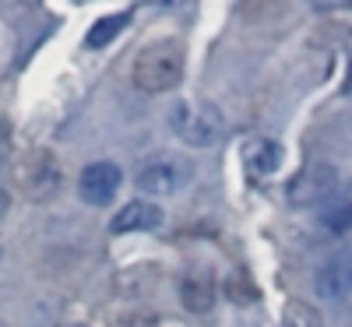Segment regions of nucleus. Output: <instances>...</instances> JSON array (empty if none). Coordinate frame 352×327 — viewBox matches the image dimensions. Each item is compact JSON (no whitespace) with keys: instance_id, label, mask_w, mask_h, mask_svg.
I'll use <instances>...</instances> for the list:
<instances>
[{"instance_id":"f257e3e1","label":"nucleus","mask_w":352,"mask_h":327,"mask_svg":"<svg viewBox=\"0 0 352 327\" xmlns=\"http://www.w3.org/2000/svg\"><path fill=\"white\" fill-rule=\"evenodd\" d=\"M184 71H187L184 43L166 36V39H152V43L141 46V53L131 64V81L141 92L162 95V92H173V88L184 81Z\"/></svg>"},{"instance_id":"f03ea898","label":"nucleus","mask_w":352,"mask_h":327,"mask_svg":"<svg viewBox=\"0 0 352 327\" xmlns=\"http://www.w3.org/2000/svg\"><path fill=\"white\" fill-rule=\"evenodd\" d=\"M169 131L190 148H212L222 141L226 120L215 106L204 102H173L169 106Z\"/></svg>"},{"instance_id":"7ed1b4c3","label":"nucleus","mask_w":352,"mask_h":327,"mask_svg":"<svg viewBox=\"0 0 352 327\" xmlns=\"http://www.w3.org/2000/svg\"><path fill=\"white\" fill-rule=\"evenodd\" d=\"M338 187L342 180L331 162H310L289 180L285 194H289V204H296V207H324Z\"/></svg>"},{"instance_id":"20e7f679","label":"nucleus","mask_w":352,"mask_h":327,"mask_svg":"<svg viewBox=\"0 0 352 327\" xmlns=\"http://www.w3.org/2000/svg\"><path fill=\"white\" fill-rule=\"evenodd\" d=\"M194 180V169L184 159H152L144 162L134 176V187L141 194H152V197H169V194H180L187 183Z\"/></svg>"},{"instance_id":"39448f33","label":"nucleus","mask_w":352,"mask_h":327,"mask_svg":"<svg viewBox=\"0 0 352 327\" xmlns=\"http://www.w3.org/2000/svg\"><path fill=\"white\" fill-rule=\"evenodd\" d=\"M124 183V172L116 162H88L78 176V197L92 207H106Z\"/></svg>"},{"instance_id":"423d86ee","label":"nucleus","mask_w":352,"mask_h":327,"mask_svg":"<svg viewBox=\"0 0 352 327\" xmlns=\"http://www.w3.org/2000/svg\"><path fill=\"white\" fill-rule=\"evenodd\" d=\"M18 183L28 190V197H53L60 190V166L50 152H32L18 169Z\"/></svg>"},{"instance_id":"0eeeda50","label":"nucleus","mask_w":352,"mask_h":327,"mask_svg":"<svg viewBox=\"0 0 352 327\" xmlns=\"http://www.w3.org/2000/svg\"><path fill=\"white\" fill-rule=\"evenodd\" d=\"M317 295L320 300H345V295H352V243L331 253L324 267L317 271Z\"/></svg>"},{"instance_id":"6e6552de","label":"nucleus","mask_w":352,"mask_h":327,"mask_svg":"<svg viewBox=\"0 0 352 327\" xmlns=\"http://www.w3.org/2000/svg\"><path fill=\"white\" fill-rule=\"evenodd\" d=\"M159 225H162V207H159L155 201L138 197V201L124 204L120 212L113 215L109 232H113V236H127V232H152V229H159Z\"/></svg>"},{"instance_id":"1a4fd4ad","label":"nucleus","mask_w":352,"mask_h":327,"mask_svg":"<svg viewBox=\"0 0 352 327\" xmlns=\"http://www.w3.org/2000/svg\"><path fill=\"white\" fill-rule=\"evenodd\" d=\"M320 225L331 236H345L352 229V180L335 190V197L320 207Z\"/></svg>"},{"instance_id":"9d476101","label":"nucleus","mask_w":352,"mask_h":327,"mask_svg":"<svg viewBox=\"0 0 352 327\" xmlns=\"http://www.w3.org/2000/svg\"><path fill=\"white\" fill-rule=\"evenodd\" d=\"M215 295H219V289H215V282L208 275H184L180 303H184L187 313H208L215 306Z\"/></svg>"},{"instance_id":"9b49d317","label":"nucleus","mask_w":352,"mask_h":327,"mask_svg":"<svg viewBox=\"0 0 352 327\" xmlns=\"http://www.w3.org/2000/svg\"><path fill=\"white\" fill-rule=\"evenodd\" d=\"M282 144L278 141H250L247 148H243V166L254 172V176H261V180H264V176H275L278 172V166H282Z\"/></svg>"},{"instance_id":"f8f14e48","label":"nucleus","mask_w":352,"mask_h":327,"mask_svg":"<svg viewBox=\"0 0 352 327\" xmlns=\"http://www.w3.org/2000/svg\"><path fill=\"white\" fill-rule=\"evenodd\" d=\"M127 21H131V14H109V18H99L92 28H88L85 46H88V49H102V46H109V43L127 28Z\"/></svg>"},{"instance_id":"ddd939ff","label":"nucleus","mask_w":352,"mask_h":327,"mask_svg":"<svg viewBox=\"0 0 352 327\" xmlns=\"http://www.w3.org/2000/svg\"><path fill=\"white\" fill-rule=\"evenodd\" d=\"M275 327H324V317H320L317 306H310L303 300H289Z\"/></svg>"},{"instance_id":"4468645a","label":"nucleus","mask_w":352,"mask_h":327,"mask_svg":"<svg viewBox=\"0 0 352 327\" xmlns=\"http://www.w3.org/2000/svg\"><path fill=\"white\" fill-rule=\"evenodd\" d=\"M222 292L229 295L232 303H247V300H257V289H254V285H250V278H247V275H240V271H236V275H229V278L222 282Z\"/></svg>"},{"instance_id":"2eb2a0df","label":"nucleus","mask_w":352,"mask_h":327,"mask_svg":"<svg viewBox=\"0 0 352 327\" xmlns=\"http://www.w3.org/2000/svg\"><path fill=\"white\" fill-rule=\"evenodd\" d=\"M8 204H11V201H8V194H4V190H0V218H4V215H8Z\"/></svg>"},{"instance_id":"dca6fc26","label":"nucleus","mask_w":352,"mask_h":327,"mask_svg":"<svg viewBox=\"0 0 352 327\" xmlns=\"http://www.w3.org/2000/svg\"><path fill=\"white\" fill-rule=\"evenodd\" d=\"M4 134H8V124H4V120H0V141H4Z\"/></svg>"},{"instance_id":"f3484780","label":"nucleus","mask_w":352,"mask_h":327,"mask_svg":"<svg viewBox=\"0 0 352 327\" xmlns=\"http://www.w3.org/2000/svg\"><path fill=\"white\" fill-rule=\"evenodd\" d=\"M349 11H352V4H349Z\"/></svg>"}]
</instances>
